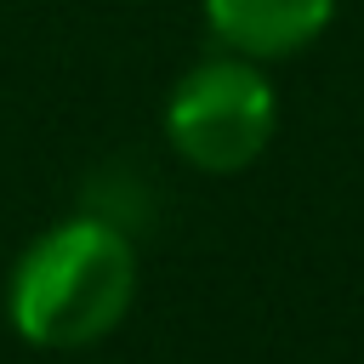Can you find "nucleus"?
<instances>
[{
	"label": "nucleus",
	"mask_w": 364,
	"mask_h": 364,
	"mask_svg": "<svg viewBox=\"0 0 364 364\" xmlns=\"http://www.w3.org/2000/svg\"><path fill=\"white\" fill-rule=\"evenodd\" d=\"M330 17H336V0H205L210 34L250 63L313 46Z\"/></svg>",
	"instance_id": "7ed1b4c3"
},
{
	"label": "nucleus",
	"mask_w": 364,
	"mask_h": 364,
	"mask_svg": "<svg viewBox=\"0 0 364 364\" xmlns=\"http://www.w3.org/2000/svg\"><path fill=\"white\" fill-rule=\"evenodd\" d=\"M273 119H279V97L267 85V74L239 51L193 63L165 102L171 148L193 171H210V176H228V171H245L250 159H262Z\"/></svg>",
	"instance_id": "f03ea898"
},
{
	"label": "nucleus",
	"mask_w": 364,
	"mask_h": 364,
	"mask_svg": "<svg viewBox=\"0 0 364 364\" xmlns=\"http://www.w3.org/2000/svg\"><path fill=\"white\" fill-rule=\"evenodd\" d=\"M136 296V250L102 216H68L46 228L11 267L6 313L34 347L102 341Z\"/></svg>",
	"instance_id": "f257e3e1"
}]
</instances>
